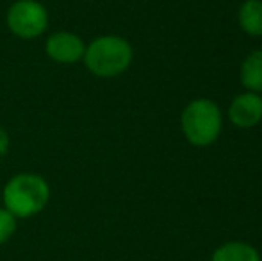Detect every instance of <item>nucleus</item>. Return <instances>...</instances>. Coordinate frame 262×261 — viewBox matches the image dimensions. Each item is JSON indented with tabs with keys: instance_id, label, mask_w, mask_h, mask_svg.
Returning <instances> with one entry per match:
<instances>
[{
	"instance_id": "f257e3e1",
	"label": "nucleus",
	"mask_w": 262,
	"mask_h": 261,
	"mask_svg": "<svg viewBox=\"0 0 262 261\" xmlns=\"http://www.w3.org/2000/svg\"><path fill=\"white\" fill-rule=\"evenodd\" d=\"M50 200V186L45 177L31 172L16 174L2 190L4 208L16 218H31L41 213Z\"/></svg>"
},
{
	"instance_id": "f03ea898",
	"label": "nucleus",
	"mask_w": 262,
	"mask_h": 261,
	"mask_svg": "<svg viewBox=\"0 0 262 261\" xmlns=\"http://www.w3.org/2000/svg\"><path fill=\"white\" fill-rule=\"evenodd\" d=\"M132 59L134 50L128 39L116 34H105L88 43L82 63L95 77L113 79L127 72Z\"/></svg>"
},
{
	"instance_id": "7ed1b4c3",
	"label": "nucleus",
	"mask_w": 262,
	"mask_h": 261,
	"mask_svg": "<svg viewBox=\"0 0 262 261\" xmlns=\"http://www.w3.org/2000/svg\"><path fill=\"white\" fill-rule=\"evenodd\" d=\"M180 126L186 139L194 147L212 145L221 134V109L210 98H194L184 108Z\"/></svg>"
},
{
	"instance_id": "20e7f679",
	"label": "nucleus",
	"mask_w": 262,
	"mask_h": 261,
	"mask_svg": "<svg viewBox=\"0 0 262 261\" xmlns=\"http://www.w3.org/2000/svg\"><path fill=\"white\" fill-rule=\"evenodd\" d=\"M7 29L21 39H34L49 29V11L38 0H16L6 14Z\"/></svg>"
},
{
	"instance_id": "39448f33",
	"label": "nucleus",
	"mask_w": 262,
	"mask_h": 261,
	"mask_svg": "<svg viewBox=\"0 0 262 261\" xmlns=\"http://www.w3.org/2000/svg\"><path fill=\"white\" fill-rule=\"evenodd\" d=\"M45 52L54 63L75 65L84 59L86 43L79 34L70 31H57L47 38Z\"/></svg>"
},
{
	"instance_id": "423d86ee",
	"label": "nucleus",
	"mask_w": 262,
	"mask_h": 261,
	"mask_svg": "<svg viewBox=\"0 0 262 261\" xmlns=\"http://www.w3.org/2000/svg\"><path fill=\"white\" fill-rule=\"evenodd\" d=\"M228 118L239 129H252L262 120V97L253 91L241 93L232 101Z\"/></svg>"
},
{
	"instance_id": "0eeeda50",
	"label": "nucleus",
	"mask_w": 262,
	"mask_h": 261,
	"mask_svg": "<svg viewBox=\"0 0 262 261\" xmlns=\"http://www.w3.org/2000/svg\"><path fill=\"white\" fill-rule=\"evenodd\" d=\"M210 261H260V256L246 242H227L214 251Z\"/></svg>"
},
{
	"instance_id": "6e6552de",
	"label": "nucleus",
	"mask_w": 262,
	"mask_h": 261,
	"mask_svg": "<svg viewBox=\"0 0 262 261\" xmlns=\"http://www.w3.org/2000/svg\"><path fill=\"white\" fill-rule=\"evenodd\" d=\"M241 84L248 91H262V50H253L241 65Z\"/></svg>"
},
{
	"instance_id": "1a4fd4ad",
	"label": "nucleus",
	"mask_w": 262,
	"mask_h": 261,
	"mask_svg": "<svg viewBox=\"0 0 262 261\" xmlns=\"http://www.w3.org/2000/svg\"><path fill=\"white\" fill-rule=\"evenodd\" d=\"M237 20L248 36H262V0H245L239 7Z\"/></svg>"
},
{
	"instance_id": "9d476101",
	"label": "nucleus",
	"mask_w": 262,
	"mask_h": 261,
	"mask_svg": "<svg viewBox=\"0 0 262 261\" xmlns=\"http://www.w3.org/2000/svg\"><path fill=\"white\" fill-rule=\"evenodd\" d=\"M18 227V218L13 216L6 208H0V245L7 244L14 236Z\"/></svg>"
},
{
	"instance_id": "9b49d317",
	"label": "nucleus",
	"mask_w": 262,
	"mask_h": 261,
	"mask_svg": "<svg viewBox=\"0 0 262 261\" xmlns=\"http://www.w3.org/2000/svg\"><path fill=\"white\" fill-rule=\"evenodd\" d=\"M7 150H9V134L6 132V129L0 127V161L7 154Z\"/></svg>"
}]
</instances>
